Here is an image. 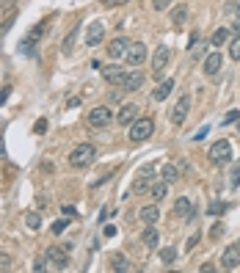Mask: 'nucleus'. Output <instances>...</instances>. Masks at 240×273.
<instances>
[{
	"label": "nucleus",
	"instance_id": "f257e3e1",
	"mask_svg": "<svg viewBox=\"0 0 240 273\" xmlns=\"http://www.w3.org/2000/svg\"><path fill=\"white\" fill-rule=\"evenodd\" d=\"M94 160H97V146L94 143H80V146H75V152L69 154V166H75V168H86Z\"/></svg>",
	"mask_w": 240,
	"mask_h": 273
},
{
	"label": "nucleus",
	"instance_id": "f03ea898",
	"mask_svg": "<svg viewBox=\"0 0 240 273\" xmlns=\"http://www.w3.org/2000/svg\"><path fill=\"white\" fill-rule=\"evenodd\" d=\"M152 133H155V122L152 119H135L130 125V130H127V136H130L132 143H141V141H146Z\"/></svg>",
	"mask_w": 240,
	"mask_h": 273
},
{
	"label": "nucleus",
	"instance_id": "7ed1b4c3",
	"mask_svg": "<svg viewBox=\"0 0 240 273\" xmlns=\"http://www.w3.org/2000/svg\"><path fill=\"white\" fill-rule=\"evenodd\" d=\"M210 163H216V166H224V163L232 160V143L227 141V138H218L216 143L210 146Z\"/></svg>",
	"mask_w": 240,
	"mask_h": 273
},
{
	"label": "nucleus",
	"instance_id": "20e7f679",
	"mask_svg": "<svg viewBox=\"0 0 240 273\" xmlns=\"http://www.w3.org/2000/svg\"><path fill=\"white\" fill-rule=\"evenodd\" d=\"M174 218H180L182 224H191V221L196 218V210H193V204L188 196H180L174 202Z\"/></svg>",
	"mask_w": 240,
	"mask_h": 273
},
{
	"label": "nucleus",
	"instance_id": "39448f33",
	"mask_svg": "<svg viewBox=\"0 0 240 273\" xmlns=\"http://www.w3.org/2000/svg\"><path fill=\"white\" fill-rule=\"evenodd\" d=\"M221 268L224 271H238L240 268V243H232L221 254Z\"/></svg>",
	"mask_w": 240,
	"mask_h": 273
},
{
	"label": "nucleus",
	"instance_id": "423d86ee",
	"mask_svg": "<svg viewBox=\"0 0 240 273\" xmlns=\"http://www.w3.org/2000/svg\"><path fill=\"white\" fill-rule=\"evenodd\" d=\"M188 111H191V97H180V100H177V105L171 108V113H168V122H171V125H182V122H185V116H188Z\"/></svg>",
	"mask_w": 240,
	"mask_h": 273
},
{
	"label": "nucleus",
	"instance_id": "0eeeda50",
	"mask_svg": "<svg viewBox=\"0 0 240 273\" xmlns=\"http://www.w3.org/2000/svg\"><path fill=\"white\" fill-rule=\"evenodd\" d=\"M108 125H111V108L108 105H100L89 113V127L100 130V127H108Z\"/></svg>",
	"mask_w": 240,
	"mask_h": 273
},
{
	"label": "nucleus",
	"instance_id": "6e6552de",
	"mask_svg": "<svg viewBox=\"0 0 240 273\" xmlns=\"http://www.w3.org/2000/svg\"><path fill=\"white\" fill-rule=\"evenodd\" d=\"M124 58H127V64H130V66L144 64V61H146V44H144V42H130Z\"/></svg>",
	"mask_w": 240,
	"mask_h": 273
},
{
	"label": "nucleus",
	"instance_id": "1a4fd4ad",
	"mask_svg": "<svg viewBox=\"0 0 240 273\" xmlns=\"http://www.w3.org/2000/svg\"><path fill=\"white\" fill-rule=\"evenodd\" d=\"M47 262L50 268H55V271H66V265H69V254H66L64 249H58V246H53V249H47Z\"/></svg>",
	"mask_w": 240,
	"mask_h": 273
},
{
	"label": "nucleus",
	"instance_id": "9d476101",
	"mask_svg": "<svg viewBox=\"0 0 240 273\" xmlns=\"http://www.w3.org/2000/svg\"><path fill=\"white\" fill-rule=\"evenodd\" d=\"M44 30H47V25H44V22L33 25V28L28 30V36L22 39V44H19V53H30V50H33V44L39 42V36H44Z\"/></svg>",
	"mask_w": 240,
	"mask_h": 273
},
{
	"label": "nucleus",
	"instance_id": "9b49d317",
	"mask_svg": "<svg viewBox=\"0 0 240 273\" xmlns=\"http://www.w3.org/2000/svg\"><path fill=\"white\" fill-rule=\"evenodd\" d=\"M102 39H105V25H102L100 19H94V22L86 28V44H89V47H97V44H102Z\"/></svg>",
	"mask_w": 240,
	"mask_h": 273
},
{
	"label": "nucleus",
	"instance_id": "f8f14e48",
	"mask_svg": "<svg viewBox=\"0 0 240 273\" xmlns=\"http://www.w3.org/2000/svg\"><path fill=\"white\" fill-rule=\"evenodd\" d=\"M168 58H171V50H168L166 44H160V47L155 50V55H152V75H163Z\"/></svg>",
	"mask_w": 240,
	"mask_h": 273
},
{
	"label": "nucleus",
	"instance_id": "ddd939ff",
	"mask_svg": "<svg viewBox=\"0 0 240 273\" xmlns=\"http://www.w3.org/2000/svg\"><path fill=\"white\" fill-rule=\"evenodd\" d=\"M144 80H146V77H144V72L132 66V72H127V75H124V80H121V89H124V91H138L141 86H144Z\"/></svg>",
	"mask_w": 240,
	"mask_h": 273
},
{
	"label": "nucleus",
	"instance_id": "4468645a",
	"mask_svg": "<svg viewBox=\"0 0 240 273\" xmlns=\"http://www.w3.org/2000/svg\"><path fill=\"white\" fill-rule=\"evenodd\" d=\"M116 119H119L121 127H130L132 122L138 119V105H135V102H124V105L119 108V116H116Z\"/></svg>",
	"mask_w": 240,
	"mask_h": 273
},
{
	"label": "nucleus",
	"instance_id": "2eb2a0df",
	"mask_svg": "<svg viewBox=\"0 0 240 273\" xmlns=\"http://www.w3.org/2000/svg\"><path fill=\"white\" fill-rule=\"evenodd\" d=\"M138 221L146 226H155L157 221H160V210H157V204H146V207L138 210Z\"/></svg>",
	"mask_w": 240,
	"mask_h": 273
},
{
	"label": "nucleus",
	"instance_id": "dca6fc26",
	"mask_svg": "<svg viewBox=\"0 0 240 273\" xmlns=\"http://www.w3.org/2000/svg\"><path fill=\"white\" fill-rule=\"evenodd\" d=\"M124 75H127V72L121 69V66H116V64H111V66H105V69H102V77L108 80V86H121Z\"/></svg>",
	"mask_w": 240,
	"mask_h": 273
},
{
	"label": "nucleus",
	"instance_id": "f3484780",
	"mask_svg": "<svg viewBox=\"0 0 240 273\" xmlns=\"http://www.w3.org/2000/svg\"><path fill=\"white\" fill-rule=\"evenodd\" d=\"M127 47H130V39L116 36L114 42H108V55H111V58H121V55L127 53Z\"/></svg>",
	"mask_w": 240,
	"mask_h": 273
},
{
	"label": "nucleus",
	"instance_id": "a211bd4d",
	"mask_svg": "<svg viewBox=\"0 0 240 273\" xmlns=\"http://www.w3.org/2000/svg\"><path fill=\"white\" fill-rule=\"evenodd\" d=\"M221 64H224V55H221V53L207 55V58H204V75H207V77H216L218 69H221Z\"/></svg>",
	"mask_w": 240,
	"mask_h": 273
},
{
	"label": "nucleus",
	"instance_id": "6ab92c4d",
	"mask_svg": "<svg viewBox=\"0 0 240 273\" xmlns=\"http://www.w3.org/2000/svg\"><path fill=\"white\" fill-rule=\"evenodd\" d=\"M171 91H174V77H168V80H163V83L157 86L155 91H152V100H155V102H163L168 94H171Z\"/></svg>",
	"mask_w": 240,
	"mask_h": 273
},
{
	"label": "nucleus",
	"instance_id": "aec40b11",
	"mask_svg": "<svg viewBox=\"0 0 240 273\" xmlns=\"http://www.w3.org/2000/svg\"><path fill=\"white\" fill-rule=\"evenodd\" d=\"M141 243H144L146 249H157V246H160V235H157L155 226H146V229H144V235H141Z\"/></svg>",
	"mask_w": 240,
	"mask_h": 273
},
{
	"label": "nucleus",
	"instance_id": "412c9836",
	"mask_svg": "<svg viewBox=\"0 0 240 273\" xmlns=\"http://www.w3.org/2000/svg\"><path fill=\"white\" fill-rule=\"evenodd\" d=\"M185 19H188V6H174L171 8V25H174V28H182Z\"/></svg>",
	"mask_w": 240,
	"mask_h": 273
},
{
	"label": "nucleus",
	"instance_id": "4be33fe9",
	"mask_svg": "<svg viewBox=\"0 0 240 273\" xmlns=\"http://www.w3.org/2000/svg\"><path fill=\"white\" fill-rule=\"evenodd\" d=\"M180 171H182V166L166 163V166H163V179H166V182H177V179H180Z\"/></svg>",
	"mask_w": 240,
	"mask_h": 273
},
{
	"label": "nucleus",
	"instance_id": "5701e85b",
	"mask_svg": "<svg viewBox=\"0 0 240 273\" xmlns=\"http://www.w3.org/2000/svg\"><path fill=\"white\" fill-rule=\"evenodd\" d=\"M149 193H152V199H155V202H163V199H166V193H168V182H166V179H163V182H152Z\"/></svg>",
	"mask_w": 240,
	"mask_h": 273
},
{
	"label": "nucleus",
	"instance_id": "b1692460",
	"mask_svg": "<svg viewBox=\"0 0 240 273\" xmlns=\"http://www.w3.org/2000/svg\"><path fill=\"white\" fill-rule=\"evenodd\" d=\"M155 177H146V174H138V179L132 182V193H141V190H149Z\"/></svg>",
	"mask_w": 240,
	"mask_h": 273
},
{
	"label": "nucleus",
	"instance_id": "393cba45",
	"mask_svg": "<svg viewBox=\"0 0 240 273\" xmlns=\"http://www.w3.org/2000/svg\"><path fill=\"white\" fill-rule=\"evenodd\" d=\"M210 44H213V47H224V44H229V30L227 28H218L216 33L210 36Z\"/></svg>",
	"mask_w": 240,
	"mask_h": 273
},
{
	"label": "nucleus",
	"instance_id": "a878e982",
	"mask_svg": "<svg viewBox=\"0 0 240 273\" xmlns=\"http://www.w3.org/2000/svg\"><path fill=\"white\" fill-rule=\"evenodd\" d=\"M111 268H114L116 273H127V271H130V262H127L124 254H114V260H111Z\"/></svg>",
	"mask_w": 240,
	"mask_h": 273
},
{
	"label": "nucleus",
	"instance_id": "bb28decb",
	"mask_svg": "<svg viewBox=\"0 0 240 273\" xmlns=\"http://www.w3.org/2000/svg\"><path fill=\"white\" fill-rule=\"evenodd\" d=\"M174 260H177V249H174V246H168V249H160V262H163V265H171Z\"/></svg>",
	"mask_w": 240,
	"mask_h": 273
},
{
	"label": "nucleus",
	"instance_id": "cd10ccee",
	"mask_svg": "<svg viewBox=\"0 0 240 273\" xmlns=\"http://www.w3.org/2000/svg\"><path fill=\"white\" fill-rule=\"evenodd\" d=\"M25 226H28V229H39V226H42V215H39L36 210L28 213V215H25Z\"/></svg>",
	"mask_w": 240,
	"mask_h": 273
},
{
	"label": "nucleus",
	"instance_id": "c85d7f7f",
	"mask_svg": "<svg viewBox=\"0 0 240 273\" xmlns=\"http://www.w3.org/2000/svg\"><path fill=\"white\" fill-rule=\"evenodd\" d=\"M229 58H232V61H240V33L235 36L232 42H229Z\"/></svg>",
	"mask_w": 240,
	"mask_h": 273
},
{
	"label": "nucleus",
	"instance_id": "c756f323",
	"mask_svg": "<svg viewBox=\"0 0 240 273\" xmlns=\"http://www.w3.org/2000/svg\"><path fill=\"white\" fill-rule=\"evenodd\" d=\"M78 30H80V28H72V33L66 36V42L61 44V50H64V53H72V47H75V39H78Z\"/></svg>",
	"mask_w": 240,
	"mask_h": 273
},
{
	"label": "nucleus",
	"instance_id": "7c9ffc66",
	"mask_svg": "<svg viewBox=\"0 0 240 273\" xmlns=\"http://www.w3.org/2000/svg\"><path fill=\"white\" fill-rule=\"evenodd\" d=\"M14 268V260L8 254H3V251H0V271H11Z\"/></svg>",
	"mask_w": 240,
	"mask_h": 273
},
{
	"label": "nucleus",
	"instance_id": "2f4dec72",
	"mask_svg": "<svg viewBox=\"0 0 240 273\" xmlns=\"http://www.w3.org/2000/svg\"><path fill=\"white\" fill-rule=\"evenodd\" d=\"M47 268H50V265H47V257H39V260L33 262V265H30V271H36V273L42 271V273H44V271H47Z\"/></svg>",
	"mask_w": 240,
	"mask_h": 273
},
{
	"label": "nucleus",
	"instance_id": "473e14b6",
	"mask_svg": "<svg viewBox=\"0 0 240 273\" xmlns=\"http://www.w3.org/2000/svg\"><path fill=\"white\" fill-rule=\"evenodd\" d=\"M224 210H227V204H224V202H213L210 207H207V213H210V215H221Z\"/></svg>",
	"mask_w": 240,
	"mask_h": 273
},
{
	"label": "nucleus",
	"instance_id": "72a5a7b5",
	"mask_svg": "<svg viewBox=\"0 0 240 273\" xmlns=\"http://www.w3.org/2000/svg\"><path fill=\"white\" fill-rule=\"evenodd\" d=\"M229 182H232V188H238V185H240V160L232 166V179H229Z\"/></svg>",
	"mask_w": 240,
	"mask_h": 273
},
{
	"label": "nucleus",
	"instance_id": "f704fd0d",
	"mask_svg": "<svg viewBox=\"0 0 240 273\" xmlns=\"http://www.w3.org/2000/svg\"><path fill=\"white\" fill-rule=\"evenodd\" d=\"M168 6H171V0H152V8L155 11H166Z\"/></svg>",
	"mask_w": 240,
	"mask_h": 273
},
{
	"label": "nucleus",
	"instance_id": "c9c22d12",
	"mask_svg": "<svg viewBox=\"0 0 240 273\" xmlns=\"http://www.w3.org/2000/svg\"><path fill=\"white\" fill-rule=\"evenodd\" d=\"M33 133H36V136H42V133H47V119H39L36 125H33Z\"/></svg>",
	"mask_w": 240,
	"mask_h": 273
},
{
	"label": "nucleus",
	"instance_id": "e433bc0d",
	"mask_svg": "<svg viewBox=\"0 0 240 273\" xmlns=\"http://www.w3.org/2000/svg\"><path fill=\"white\" fill-rule=\"evenodd\" d=\"M124 3H130V0H102L105 8H116V6H124Z\"/></svg>",
	"mask_w": 240,
	"mask_h": 273
},
{
	"label": "nucleus",
	"instance_id": "4c0bfd02",
	"mask_svg": "<svg viewBox=\"0 0 240 273\" xmlns=\"http://www.w3.org/2000/svg\"><path fill=\"white\" fill-rule=\"evenodd\" d=\"M66 224H69V221H55V224H53V235H61V232H64L66 229Z\"/></svg>",
	"mask_w": 240,
	"mask_h": 273
},
{
	"label": "nucleus",
	"instance_id": "58836bf2",
	"mask_svg": "<svg viewBox=\"0 0 240 273\" xmlns=\"http://www.w3.org/2000/svg\"><path fill=\"white\" fill-rule=\"evenodd\" d=\"M47 202H50V199H47V193H39V196H36V207H47Z\"/></svg>",
	"mask_w": 240,
	"mask_h": 273
},
{
	"label": "nucleus",
	"instance_id": "ea45409f",
	"mask_svg": "<svg viewBox=\"0 0 240 273\" xmlns=\"http://www.w3.org/2000/svg\"><path fill=\"white\" fill-rule=\"evenodd\" d=\"M221 235H224V224H216L210 229V238H221Z\"/></svg>",
	"mask_w": 240,
	"mask_h": 273
},
{
	"label": "nucleus",
	"instance_id": "a19ab883",
	"mask_svg": "<svg viewBox=\"0 0 240 273\" xmlns=\"http://www.w3.org/2000/svg\"><path fill=\"white\" fill-rule=\"evenodd\" d=\"M61 213H64V215H69V218H72V215H78V210H75L72 204H64V207H61Z\"/></svg>",
	"mask_w": 240,
	"mask_h": 273
},
{
	"label": "nucleus",
	"instance_id": "79ce46f5",
	"mask_svg": "<svg viewBox=\"0 0 240 273\" xmlns=\"http://www.w3.org/2000/svg\"><path fill=\"white\" fill-rule=\"evenodd\" d=\"M196 243H199V232H196V235H191V238H188L185 249H193V246H196Z\"/></svg>",
	"mask_w": 240,
	"mask_h": 273
},
{
	"label": "nucleus",
	"instance_id": "37998d69",
	"mask_svg": "<svg viewBox=\"0 0 240 273\" xmlns=\"http://www.w3.org/2000/svg\"><path fill=\"white\" fill-rule=\"evenodd\" d=\"M102 232H105V238H114V235H116V226H111V224H108Z\"/></svg>",
	"mask_w": 240,
	"mask_h": 273
},
{
	"label": "nucleus",
	"instance_id": "c03bdc74",
	"mask_svg": "<svg viewBox=\"0 0 240 273\" xmlns=\"http://www.w3.org/2000/svg\"><path fill=\"white\" fill-rule=\"evenodd\" d=\"M207 130H210V127H204V130H199V133H196V136H193V141H202V138H204V136H207Z\"/></svg>",
	"mask_w": 240,
	"mask_h": 273
},
{
	"label": "nucleus",
	"instance_id": "a18cd8bd",
	"mask_svg": "<svg viewBox=\"0 0 240 273\" xmlns=\"http://www.w3.org/2000/svg\"><path fill=\"white\" fill-rule=\"evenodd\" d=\"M80 105V100L78 97H69V102H66V108H78Z\"/></svg>",
	"mask_w": 240,
	"mask_h": 273
},
{
	"label": "nucleus",
	"instance_id": "49530a36",
	"mask_svg": "<svg viewBox=\"0 0 240 273\" xmlns=\"http://www.w3.org/2000/svg\"><path fill=\"white\" fill-rule=\"evenodd\" d=\"M14 3H17V0H0V8H11Z\"/></svg>",
	"mask_w": 240,
	"mask_h": 273
},
{
	"label": "nucleus",
	"instance_id": "de8ad7c7",
	"mask_svg": "<svg viewBox=\"0 0 240 273\" xmlns=\"http://www.w3.org/2000/svg\"><path fill=\"white\" fill-rule=\"evenodd\" d=\"M8 94H11V89H3V91H0V105L6 102V97H8Z\"/></svg>",
	"mask_w": 240,
	"mask_h": 273
},
{
	"label": "nucleus",
	"instance_id": "09e8293b",
	"mask_svg": "<svg viewBox=\"0 0 240 273\" xmlns=\"http://www.w3.org/2000/svg\"><path fill=\"white\" fill-rule=\"evenodd\" d=\"M232 28H235V33H240V17H238V19H235V22H232Z\"/></svg>",
	"mask_w": 240,
	"mask_h": 273
},
{
	"label": "nucleus",
	"instance_id": "8fccbe9b",
	"mask_svg": "<svg viewBox=\"0 0 240 273\" xmlns=\"http://www.w3.org/2000/svg\"><path fill=\"white\" fill-rule=\"evenodd\" d=\"M238 17H240V3H238Z\"/></svg>",
	"mask_w": 240,
	"mask_h": 273
},
{
	"label": "nucleus",
	"instance_id": "3c124183",
	"mask_svg": "<svg viewBox=\"0 0 240 273\" xmlns=\"http://www.w3.org/2000/svg\"><path fill=\"white\" fill-rule=\"evenodd\" d=\"M0 160H3V149H0Z\"/></svg>",
	"mask_w": 240,
	"mask_h": 273
},
{
	"label": "nucleus",
	"instance_id": "603ef678",
	"mask_svg": "<svg viewBox=\"0 0 240 273\" xmlns=\"http://www.w3.org/2000/svg\"><path fill=\"white\" fill-rule=\"evenodd\" d=\"M0 127H3V122H0Z\"/></svg>",
	"mask_w": 240,
	"mask_h": 273
}]
</instances>
